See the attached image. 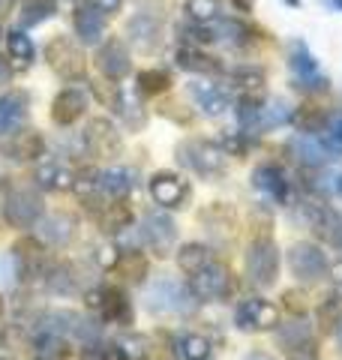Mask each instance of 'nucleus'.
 <instances>
[{
    "mask_svg": "<svg viewBox=\"0 0 342 360\" xmlns=\"http://www.w3.org/2000/svg\"><path fill=\"white\" fill-rule=\"evenodd\" d=\"M177 162L198 177H220L228 168V150L204 139H186L177 148Z\"/></svg>",
    "mask_w": 342,
    "mask_h": 360,
    "instance_id": "f257e3e1",
    "label": "nucleus"
},
{
    "mask_svg": "<svg viewBox=\"0 0 342 360\" xmlns=\"http://www.w3.org/2000/svg\"><path fill=\"white\" fill-rule=\"evenodd\" d=\"M198 297L189 291V285H180L171 276H159L151 295H147V307L153 312H171V315H189L198 309Z\"/></svg>",
    "mask_w": 342,
    "mask_h": 360,
    "instance_id": "f03ea898",
    "label": "nucleus"
},
{
    "mask_svg": "<svg viewBox=\"0 0 342 360\" xmlns=\"http://www.w3.org/2000/svg\"><path fill=\"white\" fill-rule=\"evenodd\" d=\"M246 276L255 288L277 285L279 276V246L270 238H258L246 250Z\"/></svg>",
    "mask_w": 342,
    "mask_h": 360,
    "instance_id": "7ed1b4c3",
    "label": "nucleus"
},
{
    "mask_svg": "<svg viewBox=\"0 0 342 360\" xmlns=\"http://www.w3.org/2000/svg\"><path fill=\"white\" fill-rule=\"evenodd\" d=\"M84 303L94 312H99L102 321L111 324H132V303L127 297V291L118 285H94L84 291Z\"/></svg>",
    "mask_w": 342,
    "mask_h": 360,
    "instance_id": "20e7f679",
    "label": "nucleus"
},
{
    "mask_svg": "<svg viewBox=\"0 0 342 360\" xmlns=\"http://www.w3.org/2000/svg\"><path fill=\"white\" fill-rule=\"evenodd\" d=\"M4 217L13 229H33L45 217V201L37 186H18L4 201Z\"/></svg>",
    "mask_w": 342,
    "mask_h": 360,
    "instance_id": "39448f33",
    "label": "nucleus"
},
{
    "mask_svg": "<svg viewBox=\"0 0 342 360\" xmlns=\"http://www.w3.org/2000/svg\"><path fill=\"white\" fill-rule=\"evenodd\" d=\"M277 345L289 360H315V333L306 319H291L277 324Z\"/></svg>",
    "mask_w": 342,
    "mask_h": 360,
    "instance_id": "423d86ee",
    "label": "nucleus"
},
{
    "mask_svg": "<svg viewBox=\"0 0 342 360\" xmlns=\"http://www.w3.org/2000/svg\"><path fill=\"white\" fill-rule=\"evenodd\" d=\"M45 60L51 63V70L66 78V82H82L87 66H84V51L70 39V37H54L45 45Z\"/></svg>",
    "mask_w": 342,
    "mask_h": 360,
    "instance_id": "0eeeda50",
    "label": "nucleus"
},
{
    "mask_svg": "<svg viewBox=\"0 0 342 360\" xmlns=\"http://www.w3.org/2000/svg\"><path fill=\"white\" fill-rule=\"evenodd\" d=\"M189 291L198 300H225L234 291V276L232 270L220 262H210L208 267H201L198 274H192Z\"/></svg>",
    "mask_w": 342,
    "mask_h": 360,
    "instance_id": "6e6552de",
    "label": "nucleus"
},
{
    "mask_svg": "<svg viewBox=\"0 0 342 360\" xmlns=\"http://www.w3.org/2000/svg\"><path fill=\"white\" fill-rule=\"evenodd\" d=\"M234 324L246 333H261V330H273L279 324V309L273 307L267 297H246L237 303L234 309Z\"/></svg>",
    "mask_w": 342,
    "mask_h": 360,
    "instance_id": "1a4fd4ad",
    "label": "nucleus"
},
{
    "mask_svg": "<svg viewBox=\"0 0 342 360\" xmlns=\"http://www.w3.org/2000/svg\"><path fill=\"white\" fill-rule=\"evenodd\" d=\"M139 234H141V243L151 246L156 255H168L171 250H175V243H177V225L163 210L144 213Z\"/></svg>",
    "mask_w": 342,
    "mask_h": 360,
    "instance_id": "9d476101",
    "label": "nucleus"
},
{
    "mask_svg": "<svg viewBox=\"0 0 342 360\" xmlns=\"http://www.w3.org/2000/svg\"><path fill=\"white\" fill-rule=\"evenodd\" d=\"M147 189H151V198L163 210H180V207H186L189 205V195H192L189 184L180 174H175V172H156L151 177V184H147Z\"/></svg>",
    "mask_w": 342,
    "mask_h": 360,
    "instance_id": "9b49d317",
    "label": "nucleus"
},
{
    "mask_svg": "<svg viewBox=\"0 0 342 360\" xmlns=\"http://www.w3.org/2000/svg\"><path fill=\"white\" fill-rule=\"evenodd\" d=\"M289 267L300 283H318L327 274V255L315 243H294L289 252Z\"/></svg>",
    "mask_w": 342,
    "mask_h": 360,
    "instance_id": "f8f14e48",
    "label": "nucleus"
},
{
    "mask_svg": "<svg viewBox=\"0 0 342 360\" xmlns=\"http://www.w3.org/2000/svg\"><path fill=\"white\" fill-rule=\"evenodd\" d=\"M9 252H13V262L21 279H42L51 264L49 255H45V243L37 238H21Z\"/></svg>",
    "mask_w": 342,
    "mask_h": 360,
    "instance_id": "ddd939ff",
    "label": "nucleus"
},
{
    "mask_svg": "<svg viewBox=\"0 0 342 360\" xmlns=\"http://www.w3.org/2000/svg\"><path fill=\"white\" fill-rule=\"evenodd\" d=\"M127 37L135 51H156L163 45V18H159V13H135L127 21Z\"/></svg>",
    "mask_w": 342,
    "mask_h": 360,
    "instance_id": "4468645a",
    "label": "nucleus"
},
{
    "mask_svg": "<svg viewBox=\"0 0 342 360\" xmlns=\"http://www.w3.org/2000/svg\"><path fill=\"white\" fill-rule=\"evenodd\" d=\"M289 63H291V72H294V87H300V90H324L327 87V78L322 75L315 58L303 42L289 45Z\"/></svg>",
    "mask_w": 342,
    "mask_h": 360,
    "instance_id": "2eb2a0df",
    "label": "nucleus"
},
{
    "mask_svg": "<svg viewBox=\"0 0 342 360\" xmlns=\"http://www.w3.org/2000/svg\"><path fill=\"white\" fill-rule=\"evenodd\" d=\"M303 213H306L310 229L318 234V238H324V243L342 250V217L334 207L322 205V201H310V205L303 207Z\"/></svg>",
    "mask_w": 342,
    "mask_h": 360,
    "instance_id": "dca6fc26",
    "label": "nucleus"
},
{
    "mask_svg": "<svg viewBox=\"0 0 342 360\" xmlns=\"http://www.w3.org/2000/svg\"><path fill=\"white\" fill-rule=\"evenodd\" d=\"M84 144L94 156H118L123 150V139L114 129V123L108 117H94L84 129Z\"/></svg>",
    "mask_w": 342,
    "mask_h": 360,
    "instance_id": "f3484780",
    "label": "nucleus"
},
{
    "mask_svg": "<svg viewBox=\"0 0 342 360\" xmlns=\"http://www.w3.org/2000/svg\"><path fill=\"white\" fill-rule=\"evenodd\" d=\"M96 66H99V72L111 78V82H120L123 75L129 72V66H132V58H129V49L123 45L120 39H108V42H102L99 45V51H96Z\"/></svg>",
    "mask_w": 342,
    "mask_h": 360,
    "instance_id": "a211bd4d",
    "label": "nucleus"
},
{
    "mask_svg": "<svg viewBox=\"0 0 342 360\" xmlns=\"http://www.w3.org/2000/svg\"><path fill=\"white\" fill-rule=\"evenodd\" d=\"M33 180H37V186L45 189V193H70V189H75L78 174L61 160H45L37 165Z\"/></svg>",
    "mask_w": 342,
    "mask_h": 360,
    "instance_id": "6ab92c4d",
    "label": "nucleus"
},
{
    "mask_svg": "<svg viewBox=\"0 0 342 360\" xmlns=\"http://www.w3.org/2000/svg\"><path fill=\"white\" fill-rule=\"evenodd\" d=\"M253 184L258 193H265L270 201H277V205H289V198H291V184H289V177H285L282 168L277 165H258L255 172H253Z\"/></svg>",
    "mask_w": 342,
    "mask_h": 360,
    "instance_id": "aec40b11",
    "label": "nucleus"
},
{
    "mask_svg": "<svg viewBox=\"0 0 342 360\" xmlns=\"http://www.w3.org/2000/svg\"><path fill=\"white\" fill-rule=\"evenodd\" d=\"M99 360H151V340L141 333H127L102 345Z\"/></svg>",
    "mask_w": 342,
    "mask_h": 360,
    "instance_id": "412c9836",
    "label": "nucleus"
},
{
    "mask_svg": "<svg viewBox=\"0 0 342 360\" xmlns=\"http://www.w3.org/2000/svg\"><path fill=\"white\" fill-rule=\"evenodd\" d=\"M27 108L30 96L25 90H9V94L0 96V139L21 129V123L27 120Z\"/></svg>",
    "mask_w": 342,
    "mask_h": 360,
    "instance_id": "4be33fe9",
    "label": "nucleus"
},
{
    "mask_svg": "<svg viewBox=\"0 0 342 360\" xmlns=\"http://www.w3.org/2000/svg\"><path fill=\"white\" fill-rule=\"evenodd\" d=\"M189 96L208 117H220V115L228 111V105H232L228 90L220 87V84H213V82H192L189 84Z\"/></svg>",
    "mask_w": 342,
    "mask_h": 360,
    "instance_id": "5701e85b",
    "label": "nucleus"
},
{
    "mask_svg": "<svg viewBox=\"0 0 342 360\" xmlns=\"http://www.w3.org/2000/svg\"><path fill=\"white\" fill-rule=\"evenodd\" d=\"M87 108V94L78 87H66L61 90V94L54 96L51 103V120L57 123V127H72V123L84 115Z\"/></svg>",
    "mask_w": 342,
    "mask_h": 360,
    "instance_id": "b1692460",
    "label": "nucleus"
},
{
    "mask_svg": "<svg viewBox=\"0 0 342 360\" xmlns=\"http://www.w3.org/2000/svg\"><path fill=\"white\" fill-rule=\"evenodd\" d=\"M37 234L49 246H70L75 238V219L70 213H51V217H42L37 222Z\"/></svg>",
    "mask_w": 342,
    "mask_h": 360,
    "instance_id": "393cba45",
    "label": "nucleus"
},
{
    "mask_svg": "<svg viewBox=\"0 0 342 360\" xmlns=\"http://www.w3.org/2000/svg\"><path fill=\"white\" fill-rule=\"evenodd\" d=\"M42 279H45V285H49V291H54V295H61V297H70V295H78V291H82L78 267L70 262H51Z\"/></svg>",
    "mask_w": 342,
    "mask_h": 360,
    "instance_id": "a878e982",
    "label": "nucleus"
},
{
    "mask_svg": "<svg viewBox=\"0 0 342 360\" xmlns=\"http://www.w3.org/2000/svg\"><path fill=\"white\" fill-rule=\"evenodd\" d=\"M94 217L99 222V229L111 231V234H118V231H123V229H129L132 225V210H129V205L123 198L102 201L99 207H94Z\"/></svg>",
    "mask_w": 342,
    "mask_h": 360,
    "instance_id": "bb28decb",
    "label": "nucleus"
},
{
    "mask_svg": "<svg viewBox=\"0 0 342 360\" xmlns=\"http://www.w3.org/2000/svg\"><path fill=\"white\" fill-rule=\"evenodd\" d=\"M75 33L84 45H96L106 33V15L99 13L94 4H84L75 9Z\"/></svg>",
    "mask_w": 342,
    "mask_h": 360,
    "instance_id": "cd10ccee",
    "label": "nucleus"
},
{
    "mask_svg": "<svg viewBox=\"0 0 342 360\" xmlns=\"http://www.w3.org/2000/svg\"><path fill=\"white\" fill-rule=\"evenodd\" d=\"M289 150L294 153V160H298L300 165L306 168H318V165H324L330 160V153L327 148L322 144V139H315V135H298V139H291L289 141Z\"/></svg>",
    "mask_w": 342,
    "mask_h": 360,
    "instance_id": "c85d7f7f",
    "label": "nucleus"
},
{
    "mask_svg": "<svg viewBox=\"0 0 342 360\" xmlns=\"http://www.w3.org/2000/svg\"><path fill=\"white\" fill-rule=\"evenodd\" d=\"M33 357L37 360H70V336L54 330H39L33 340Z\"/></svg>",
    "mask_w": 342,
    "mask_h": 360,
    "instance_id": "c756f323",
    "label": "nucleus"
},
{
    "mask_svg": "<svg viewBox=\"0 0 342 360\" xmlns=\"http://www.w3.org/2000/svg\"><path fill=\"white\" fill-rule=\"evenodd\" d=\"M111 103H114V108H118V115L127 120V127L141 129L147 123V115H144V108H141V103H139V96H135L132 87H118L114 90V96H111Z\"/></svg>",
    "mask_w": 342,
    "mask_h": 360,
    "instance_id": "7c9ffc66",
    "label": "nucleus"
},
{
    "mask_svg": "<svg viewBox=\"0 0 342 360\" xmlns=\"http://www.w3.org/2000/svg\"><path fill=\"white\" fill-rule=\"evenodd\" d=\"M9 153H13V160H18V162L39 160V156L45 153V141H42L39 132H13Z\"/></svg>",
    "mask_w": 342,
    "mask_h": 360,
    "instance_id": "2f4dec72",
    "label": "nucleus"
},
{
    "mask_svg": "<svg viewBox=\"0 0 342 360\" xmlns=\"http://www.w3.org/2000/svg\"><path fill=\"white\" fill-rule=\"evenodd\" d=\"M213 262V252L208 250L204 243H184L177 250V267L184 270V274H198L201 267H208Z\"/></svg>",
    "mask_w": 342,
    "mask_h": 360,
    "instance_id": "473e14b6",
    "label": "nucleus"
},
{
    "mask_svg": "<svg viewBox=\"0 0 342 360\" xmlns=\"http://www.w3.org/2000/svg\"><path fill=\"white\" fill-rule=\"evenodd\" d=\"M177 66L180 70H186V72H204V75H213V72H220L222 66L216 58H210V54H204L198 49H180L177 51Z\"/></svg>",
    "mask_w": 342,
    "mask_h": 360,
    "instance_id": "72a5a7b5",
    "label": "nucleus"
},
{
    "mask_svg": "<svg viewBox=\"0 0 342 360\" xmlns=\"http://www.w3.org/2000/svg\"><path fill=\"white\" fill-rule=\"evenodd\" d=\"M232 84L241 90L243 99H255L265 94V72L261 70H253V66H243V70H234L232 72Z\"/></svg>",
    "mask_w": 342,
    "mask_h": 360,
    "instance_id": "f704fd0d",
    "label": "nucleus"
},
{
    "mask_svg": "<svg viewBox=\"0 0 342 360\" xmlns=\"http://www.w3.org/2000/svg\"><path fill=\"white\" fill-rule=\"evenodd\" d=\"M6 45H9V58L15 60L18 70H27V66L33 63V42L25 30H9L6 33Z\"/></svg>",
    "mask_w": 342,
    "mask_h": 360,
    "instance_id": "c9c22d12",
    "label": "nucleus"
},
{
    "mask_svg": "<svg viewBox=\"0 0 342 360\" xmlns=\"http://www.w3.org/2000/svg\"><path fill=\"white\" fill-rule=\"evenodd\" d=\"M177 357L180 360H208L210 357V340L201 333L177 336Z\"/></svg>",
    "mask_w": 342,
    "mask_h": 360,
    "instance_id": "e433bc0d",
    "label": "nucleus"
},
{
    "mask_svg": "<svg viewBox=\"0 0 342 360\" xmlns=\"http://www.w3.org/2000/svg\"><path fill=\"white\" fill-rule=\"evenodd\" d=\"M184 9L196 25H216L222 15L220 0H184Z\"/></svg>",
    "mask_w": 342,
    "mask_h": 360,
    "instance_id": "4c0bfd02",
    "label": "nucleus"
},
{
    "mask_svg": "<svg viewBox=\"0 0 342 360\" xmlns=\"http://www.w3.org/2000/svg\"><path fill=\"white\" fill-rule=\"evenodd\" d=\"M54 13H57V0H27V4L21 6L18 18L25 27H37L42 21H49Z\"/></svg>",
    "mask_w": 342,
    "mask_h": 360,
    "instance_id": "58836bf2",
    "label": "nucleus"
},
{
    "mask_svg": "<svg viewBox=\"0 0 342 360\" xmlns=\"http://www.w3.org/2000/svg\"><path fill=\"white\" fill-rule=\"evenodd\" d=\"M118 274H123L129 283H144L147 276V258L135 250V252H120V262H118Z\"/></svg>",
    "mask_w": 342,
    "mask_h": 360,
    "instance_id": "ea45409f",
    "label": "nucleus"
},
{
    "mask_svg": "<svg viewBox=\"0 0 342 360\" xmlns=\"http://www.w3.org/2000/svg\"><path fill=\"white\" fill-rule=\"evenodd\" d=\"M322 144L327 148L330 156H339L342 153V111H336V115H330L327 123L322 127Z\"/></svg>",
    "mask_w": 342,
    "mask_h": 360,
    "instance_id": "a19ab883",
    "label": "nucleus"
},
{
    "mask_svg": "<svg viewBox=\"0 0 342 360\" xmlns=\"http://www.w3.org/2000/svg\"><path fill=\"white\" fill-rule=\"evenodd\" d=\"M171 87V75L165 70H144L139 72V90L147 96H159Z\"/></svg>",
    "mask_w": 342,
    "mask_h": 360,
    "instance_id": "79ce46f5",
    "label": "nucleus"
},
{
    "mask_svg": "<svg viewBox=\"0 0 342 360\" xmlns=\"http://www.w3.org/2000/svg\"><path fill=\"white\" fill-rule=\"evenodd\" d=\"M258 120H261V132L273 127H285L291 120V108L277 99V103H267L265 108H258Z\"/></svg>",
    "mask_w": 342,
    "mask_h": 360,
    "instance_id": "37998d69",
    "label": "nucleus"
},
{
    "mask_svg": "<svg viewBox=\"0 0 342 360\" xmlns=\"http://www.w3.org/2000/svg\"><path fill=\"white\" fill-rule=\"evenodd\" d=\"M222 33H225V39L232 42V45H246L249 42V27L243 25V21L228 18L225 25H222Z\"/></svg>",
    "mask_w": 342,
    "mask_h": 360,
    "instance_id": "c03bdc74",
    "label": "nucleus"
},
{
    "mask_svg": "<svg viewBox=\"0 0 342 360\" xmlns=\"http://www.w3.org/2000/svg\"><path fill=\"white\" fill-rule=\"evenodd\" d=\"M96 262H99V267H106V270L118 267V262H120L118 243H114V246H99V250H96Z\"/></svg>",
    "mask_w": 342,
    "mask_h": 360,
    "instance_id": "a18cd8bd",
    "label": "nucleus"
},
{
    "mask_svg": "<svg viewBox=\"0 0 342 360\" xmlns=\"http://www.w3.org/2000/svg\"><path fill=\"white\" fill-rule=\"evenodd\" d=\"M327 276H330V285H334L336 297L342 300V258L334 262V264H327Z\"/></svg>",
    "mask_w": 342,
    "mask_h": 360,
    "instance_id": "49530a36",
    "label": "nucleus"
},
{
    "mask_svg": "<svg viewBox=\"0 0 342 360\" xmlns=\"http://www.w3.org/2000/svg\"><path fill=\"white\" fill-rule=\"evenodd\" d=\"M90 4H94L102 15H111V13H118V9L123 6V0H90Z\"/></svg>",
    "mask_w": 342,
    "mask_h": 360,
    "instance_id": "de8ad7c7",
    "label": "nucleus"
},
{
    "mask_svg": "<svg viewBox=\"0 0 342 360\" xmlns=\"http://www.w3.org/2000/svg\"><path fill=\"white\" fill-rule=\"evenodd\" d=\"M9 82H13V66H9V60L0 54V87L9 84Z\"/></svg>",
    "mask_w": 342,
    "mask_h": 360,
    "instance_id": "09e8293b",
    "label": "nucleus"
},
{
    "mask_svg": "<svg viewBox=\"0 0 342 360\" xmlns=\"http://www.w3.org/2000/svg\"><path fill=\"white\" fill-rule=\"evenodd\" d=\"M243 360H277V357H270L267 352H249Z\"/></svg>",
    "mask_w": 342,
    "mask_h": 360,
    "instance_id": "8fccbe9b",
    "label": "nucleus"
},
{
    "mask_svg": "<svg viewBox=\"0 0 342 360\" xmlns=\"http://www.w3.org/2000/svg\"><path fill=\"white\" fill-rule=\"evenodd\" d=\"M13 9V0H0V15H6Z\"/></svg>",
    "mask_w": 342,
    "mask_h": 360,
    "instance_id": "3c124183",
    "label": "nucleus"
},
{
    "mask_svg": "<svg viewBox=\"0 0 342 360\" xmlns=\"http://www.w3.org/2000/svg\"><path fill=\"white\" fill-rule=\"evenodd\" d=\"M234 6L241 9V13H246V9H249V0H234Z\"/></svg>",
    "mask_w": 342,
    "mask_h": 360,
    "instance_id": "603ef678",
    "label": "nucleus"
},
{
    "mask_svg": "<svg viewBox=\"0 0 342 360\" xmlns=\"http://www.w3.org/2000/svg\"><path fill=\"white\" fill-rule=\"evenodd\" d=\"M336 193H339V195H342V177H339V180H336Z\"/></svg>",
    "mask_w": 342,
    "mask_h": 360,
    "instance_id": "864d4df0",
    "label": "nucleus"
},
{
    "mask_svg": "<svg viewBox=\"0 0 342 360\" xmlns=\"http://www.w3.org/2000/svg\"><path fill=\"white\" fill-rule=\"evenodd\" d=\"M330 4H334L336 9H342V0H330Z\"/></svg>",
    "mask_w": 342,
    "mask_h": 360,
    "instance_id": "5fc2aeb1",
    "label": "nucleus"
},
{
    "mask_svg": "<svg viewBox=\"0 0 342 360\" xmlns=\"http://www.w3.org/2000/svg\"><path fill=\"white\" fill-rule=\"evenodd\" d=\"M0 360H15V357H9V354H4V357H0Z\"/></svg>",
    "mask_w": 342,
    "mask_h": 360,
    "instance_id": "6e6d98bb",
    "label": "nucleus"
},
{
    "mask_svg": "<svg viewBox=\"0 0 342 360\" xmlns=\"http://www.w3.org/2000/svg\"><path fill=\"white\" fill-rule=\"evenodd\" d=\"M0 312H4V297H0Z\"/></svg>",
    "mask_w": 342,
    "mask_h": 360,
    "instance_id": "4d7b16f0",
    "label": "nucleus"
}]
</instances>
